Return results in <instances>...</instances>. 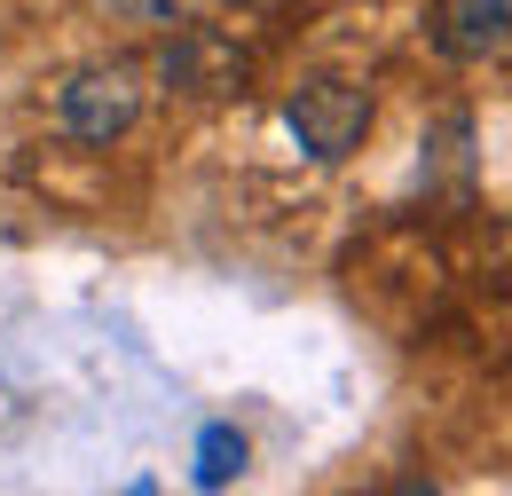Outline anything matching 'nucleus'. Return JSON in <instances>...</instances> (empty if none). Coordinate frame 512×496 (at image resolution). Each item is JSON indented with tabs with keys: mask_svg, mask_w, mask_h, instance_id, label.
Returning <instances> with one entry per match:
<instances>
[{
	"mask_svg": "<svg viewBox=\"0 0 512 496\" xmlns=\"http://www.w3.org/2000/svg\"><path fill=\"white\" fill-rule=\"evenodd\" d=\"M237 8H260V0H237Z\"/></svg>",
	"mask_w": 512,
	"mask_h": 496,
	"instance_id": "obj_5",
	"label": "nucleus"
},
{
	"mask_svg": "<svg viewBox=\"0 0 512 496\" xmlns=\"http://www.w3.org/2000/svg\"><path fill=\"white\" fill-rule=\"evenodd\" d=\"M245 473V434L237 426H205L197 434V489H229Z\"/></svg>",
	"mask_w": 512,
	"mask_h": 496,
	"instance_id": "obj_4",
	"label": "nucleus"
},
{
	"mask_svg": "<svg viewBox=\"0 0 512 496\" xmlns=\"http://www.w3.org/2000/svg\"><path fill=\"white\" fill-rule=\"evenodd\" d=\"M512 40V0H442V24H434V48L449 63H481Z\"/></svg>",
	"mask_w": 512,
	"mask_h": 496,
	"instance_id": "obj_3",
	"label": "nucleus"
},
{
	"mask_svg": "<svg viewBox=\"0 0 512 496\" xmlns=\"http://www.w3.org/2000/svg\"><path fill=\"white\" fill-rule=\"evenodd\" d=\"M284 126L300 134L308 158L339 166V158L363 142V126H371V87H355V79H308V87L284 103Z\"/></svg>",
	"mask_w": 512,
	"mask_h": 496,
	"instance_id": "obj_2",
	"label": "nucleus"
},
{
	"mask_svg": "<svg viewBox=\"0 0 512 496\" xmlns=\"http://www.w3.org/2000/svg\"><path fill=\"white\" fill-rule=\"evenodd\" d=\"M56 119H64L71 142H119L134 119H142V63H87L56 95Z\"/></svg>",
	"mask_w": 512,
	"mask_h": 496,
	"instance_id": "obj_1",
	"label": "nucleus"
}]
</instances>
